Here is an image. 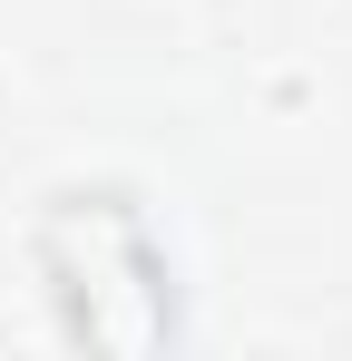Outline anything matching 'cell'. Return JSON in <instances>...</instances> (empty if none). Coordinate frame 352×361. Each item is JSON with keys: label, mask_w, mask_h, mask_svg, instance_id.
<instances>
[{"label": "cell", "mask_w": 352, "mask_h": 361, "mask_svg": "<svg viewBox=\"0 0 352 361\" xmlns=\"http://www.w3.org/2000/svg\"><path fill=\"white\" fill-rule=\"evenodd\" d=\"M30 274L49 302L59 342L88 361H157L186 332L176 302V254L147 215V195L117 176H78L49 185L30 215Z\"/></svg>", "instance_id": "6da1fadb"}]
</instances>
